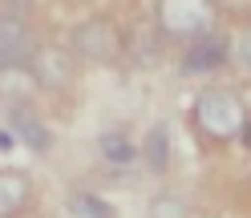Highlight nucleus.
Returning <instances> with one entry per match:
<instances>
[{"label":"nucleus","mask_w":251,"mask_h":218,"mask_svg":"<svg viewBox=\"0 0 251 218\" xmlns=\"http://www.w3.org/2000/svg\"><path fill=\"white\" fill-rule=\"evenodd\" d=\"M195 126L215 137V142H231V137H243L247 130V105L235 89L227 85H211L195 97Z\"/></svg>","instance_id":"obj_1"},{"label":"nucleus","mask_w":251,"mask_h":218,"mask_svg":"<svg viewBox=\"0 0 251 218\" xmlns=\"http://www.w3.org/2000/svg\"><path fill=\"white\" fill-rule=\"evenodd\" d=\"M215 0H158V28L175 41H202L215 28Z\"/></svg>","instance_id":"obj_2"},{"label":"nucleus","mask_w":251,"mask_h":218,"mask_svg":"<svg viewBox=\"0 0 251 218\" xmlns=\"http://www.w3.org/2000/svg\"><path fill=\"white\" fill-rule=\"evenodd\" d=\"M69 49H73L77 57H85V61H114V57L122 53V33H118L114 21L93 17V21H85V24L73 28Z\"/></svg>","instance_id":"obj_3"},{"label":"nucleus","mask_w":251,"mask_h":218,"mask_svg":"<svg viewBox=\"0 0 251 218\" xmlns=\"http://www.w3.org/2000/svg\"><path fill=\"white\" fill-rule=\"evenodd\" d=\"M37 57V41L21 17H0V69L28 65Z\"/></svg>","instance_id":"obj_4"},{"label":"nucleus","mask_w":251,"mask_h":218,"mask_svg":"<svg viewBox=\"0 0 251 218\" xmlns=\"http://www.w3.org/2000/svg\"><path fill=\"white\" fill-rule=\"evenodd\" d=\"M28 69H33V77L45 85V89H65L73 81V57L65 49H37V57L28 61Z\"/></svg>","instance_id":"obj_5"},{"label":"nucleus","mask_w":251,"mask_h":218,"mask_svg":"<svg viewBox=\"0 0 251 218\" xmlns=\"http://www.w3.org/2000/svg\"><path fill=\"white\" fill-rule=\"evenodd\" d=\"M8 133L17 137V142H25L28 150H37V153L49 150V142H53L49 130H45V121H41L28 105H12V113H8Z\"/></svg>","instance_id":"obj_6"},{"label":"nucleus","mask_w":251,"mask_h":218,"mask_svg":"<svg viewBox=\"0 0 251 218\" xmlns=\"http://www.w3.org/2000/svg\"><path fill=\"white\" fill-rule=\"evenodd\" d=\"M227 61V41L223 37H202V41H195L191 49H186V57H182V73L186 77H195V73H211V69H219Z\"/></svg>","instance_id":"obj_7"},{"label":"nucleus","mask_w":251,"mask_h":218,"mask_svg":"<svg viewBox=\"0 0 251 218\" xmlns=\"http://www.w3.org/2000/svg\"><path fill=\"white\" fill-rule=\"evenodd\" d=\"M28 198H33V186H28L25 174L17 170H0V218H12L28 206Z\"/></svg>","instance_id":"obj_8"},{"label":"nucleus","mask_w":251,"mask_h":218,"mask_svg":"<svg viewBox=\"0 0 251 218\" xmlns=\"http://www.w3.org/2000/svg\"><path fill=\"white\" fill-rule=\"evenodd\" d=\"M101 158L114 166H130L134 162V146L126 142V133H105L101 137Z\"/></svg>","instance_id":"obj_9"},{"label":"nucleus","mask_w":251,"mask_h":218,"mask_svg":"<svg viewBox=\"0 0 251 218\" xmlns=\"http://www.w3.org/2000/svg\"><path fill=\"white\" fill-rule=\"evenodd\" d=\"M69 210L73 214H85V218H114V210H109L101 198H93V194H73Z\"/></svg>","instance_id":"obj_10"},{"label":"nucleus","mask_w":251,"mask_h":218,"mask_svg":"<svg viewBox=\"0 0 251 218\" xmlns=\"http://www.w3.org/2000/svg\"><path fill=\"white\" fill-rule=\"evenodd\" d=\"M150 218H186V206H182V198H154V206H150Z\"/></svg>","instance_id":"obj_11"},{"label":"nucleus","mask_w":251,"mask_h":218,"mask_svg":"<svg viewBox=\"0 0 251 218\" xmlns=\"http://www.w3.org/2000/svg\"><path fill=\"white\" fill-rule=\"evenodd\" d=\"M239 57H243V65L251 69V28H247V33L239 37Z\"/></svg>","instance_id":"obj_12"},{"label":"nucleus","mask_w":251,"mask_h":218,"mask_svg":"<svg viewBox=\"0 0 251 218\" xmlns=\"http://www.w3.org/2000/svg\"><path fill=\"white\" fill-rule=\"evenodd\" d=\"M243 137H247V146H251V121H247V130H243Z\"/></svg>","instance_id":"obj_13"}]
</instances>
